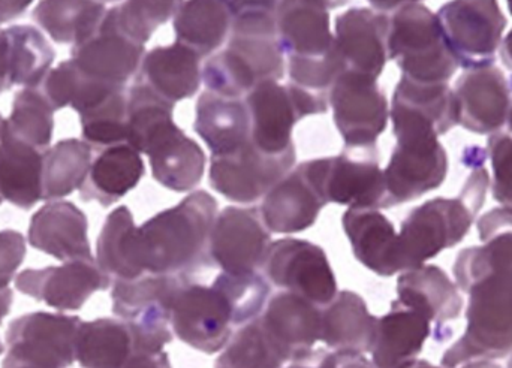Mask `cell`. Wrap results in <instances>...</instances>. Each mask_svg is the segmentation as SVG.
<instances>
[{
    "label": "cell",
    "mask_w": 512,
    "mask_h": 368,
    "mask_svg": "<svg viewBox=\"0 0 512 368\" xmlns=\"http://www.w3.org/2000/svg\"><path fill=\"white\" fill-rule=\"evenodd\" d=\"M185 280L188 277L149 273L134 280H113V312L131 328L135 354H158L173 342L171 309Z\"/></svg>",
    "instance_id": "8992f818"
},
{
    "label": "cell",
    "mask_w": 512,
    "mask_h": 368,
    "mask_svg": "<svg viewBox=\"0 0 512 368\" xmlns=\"http://www.w3.org/2000/svg\"><path fill=\"white\" fill-rule=\"evenodd\" d=\"M325 205L327 202L303 162L264 196L259 211L268 231L295 234L315 225Z\"/></svg>",
    "instance_id": "603a6c76"
},
{
    "label": "cell",
    "mask_w": 512,
    "mask_h": 368,
    "mask_svg": "<svg viewBox=\"0 0 512 368\" xmlns=\"http://www.w3.org/2000/svg\"><path fill=\"white\" fill-rule=\"evenodd\" d=\"M390 17L369 8H352L337 17L334 48L342 71L378 80L388 59Z\"/></svg>",
    "instance_id": "d6986e66"
},
{
    "label": "cell",
    "mask_w": 512,
    "mask_h": 368,
    "mask_svg": "<svg viewBox=\"0 0 512 368\" xmlns=\"http://www.w3.org/2000/svg\"><path fill=\"white\" fill-rule=\"evenodd\" d=\"M200 57L185 45H167L153 48L144 54L135 83L155 93L162 101L176 105L192 98L200 89L203 69Z\"/></svg>",
    "instance_id": "4316f807"
},
{
    "label": "cell",
    "mask_w": 512,
    "mask_h": 368,
    "mask_svg": "<svg viewBox=\"0 0 512 368\" xmlns=\"http://www.w3.org/2000/svg\"><path fill=\"white\" fill-rule=\"evenodd\" d=\"M432 322L423 313L399 300L391 303L387 315L378 318L373 340V368H408L423 352L432 336Z\"/></svg>",
    "instance_id": "f1b7e54d"
},
{
    "label": "cell",
    "mask_w": 512,
    "mask_h": 368,
    "mask_svg": "<svg viewBox=\"0 0 512 368\" xmlns=\"http://www.w3.org/2000/svg\"><path fill=\"white\" fill-rule=\"evenodd\" d=\"M233 21V12L224 0H186L174 17L176 42L203 59L224 44Z\"/></svg>",
    "instance_id": "e575fe53"
},
{
    "label": "cell",
    "mask_w": 512,
    "mask_h": 368,
    "mask_svg": "<svg viewBox=\"0 0 512 368\" xmlns=\"http://www.w3.org/2000/svg\"><path fill=\"white\" fill-rule=\"evenodd\" d=\"M194 129L212 156L236 152L251 140V117L245 99L207 90L195 107Z\"/></svg>",
    "instance_id": "4dcf8cb0"
},
{
    "label": "cell",
    "mask_w": 512,
    "mask_h": 368,
    "mask_svg": "<svg viewBox=\"0 0 512 368\" xmlns=\"http://www.w3.org/2000/svg\"><path fill=\"white\" fill-rule=\"evenodd\" d=\"M26 258V240L20 232L0 231V289L8 288Z\"/></svg>",
    "instance_id": "bcb514c9"
},
{
    "label": "cell",
    "mask_w": 512,
    "mask_h": 368,
    "mask_svg": "<svg viewBox=\"0 0 512 368\" xmlns=\"http://www.w3.org/2000/svg\"><path fill=\"white\" fill-rule=\"evenodd\" d=\"M96 261L113 280H134L147 274L138 253V228L125 205L108 214L96 243Z\"/></svg>",
    "instance_id": "d590c367"
},
{
    "label": "cell",
    "mask_w": 512,
    "mask_h": 368,
    "mask_svg": "<svg viewBox=\"0 0 512 368\" xmlns=\"http://www.w3.org/2000/svg\"><path fill=\"white\" fill-rule=\"evenodd\" d=\"M457 125L480 135L501 131L511 104L510 81L495 65L466 69L453 89Z\"/></svg>",
    "instance_id": "ffe728a7"
},
{
    "label": "cell",
    "mask_w": 512,
    "mask_h": 368,
    "mask_svg": "<svg viewBox=\"0 0 512 368\" xmlns=\"http://www.w3.org/2000/svg\"><path fill=\"white\" fill-rule=\"evenodd\" d=\"M477 226L483 246L463 249L454 262L457 286L469 294L468 325L442 357L445 368L512 352V210L493 208Z\"/></svg>",
    "instance_id": "6da1fadb"
},
{
    "label": "cell",
    "mask_w": 512,
    "mask_h": 368,
    "mask_svg": "<svg viewBox=\"0 0 512 368\" xmlns=\"http://www.w3.org/2000/svg\"><path fill=\"white\" fill-rule=\"evenodd\" d=\"M459 286L436 265L408 270L397 280V300L411 309L426 315L435 325V337L448 339L447 324L459 319L463 310V298Z\"/></svg>",
    "instance_id": "83f0119b"
},
{
    "label": "cell",
    "mask_w": 512,
    "mask_h": 368,
    "mask_svg": "<svg viewBox=\"0 0 512 368\" xmlns=\"http://www.w3.org/2000/svg\"><path fill=\"white\" fill-rule=\"evenodd\" d=\"M81 319L63 313L20 316L6 330L8 355L2 368H69Z\"/></svg>",
    "instance_id": "ba28073f"
},
{
    "label": "cell",
    "mask_w": 512,
    "mask_h": 368,
    "mask_svg": "<svg viewBox=\"0 0 512 368\" xmlns=\"http://www.w3.org/2000/svg\"><path fill=\"white\" fill-rule=\"evenodd\" d=\"M113 93L101 104L81 113V134L92 149L126 144L128 137V95Z\"/></svg>",
    "instance_id": "ee69618b"
},
{
    "label": "cell",
    "mask_w": 512,
    "mask_h": 368,
    "mask_svg": "<svg viewBox=\"0 0 512 368\" xmlns=\"http://www.w3.org/2000/svg\"><path fill=\"white\" fill-rule=\"evenodd\" d=\"M327 204L349 208H385L384 171L378 150H343L333 158L304 162Z\"/></svg>",
    "instance_id": "8fae6325"
},
{
    "label": "cell",
    "mask_w": 512,
    "mask_h": 368,
    "mask_svg": "<svg viewBox=\"0 0 512 368\" xmlns=\"http://www.w3.org/2000/svg\"><path fill=\"white\" fill-rule=\"evenodd\" d=\"M122 368H173L170 358L164 351L158 354H146V352H137L132 355L131 360Z\"/></svg>",
    "instance_id": "c3c4849f"
},
{
    "label": "cell",
    "mask_w": 512,
    "mask_h": 368,
    "mask_svg": "<svg viewBox=\"0 0 512 368\" xmlns=\"http://www.w3.org/2000/svg\"><path fill=\"white\" fill-rule=\"evenodd\" d=\"M448 156L438 138L397 141L384 170L385 208L438 189L447 179Z\"/></svg>",
    "instance_id": "ac0fdd59"
},
{
    "label": "cell",
    "mask_w": 512,
    "mask_h": 368,
    "mask_svg": "<svg viewBox=\"0 0 512 368\" xmlns=\"http://www.w3.org/2000/svg\"><path fill=\"white\" fill-rule=\"evenodd\" d=\"M146 47L101 23L98 32L72 48L75 65L93 80L126 87L137 75Z\"/></svg>",
    "instance_id": "d4e9b609"
},
{
    "label": "cell",
    "mask_w": 512,
    "mask_h": 368,
    "mask_svg": "<svg viewBox=\"0 0 512 368\" xmlns=\"http://www.w3.org/2000/svg\"><path fill=\"white\" fill-rule=\"evenodd\" d=\"M99 0H41L33 20L59 44H81L98 32L104 20Z\"/></svg>",
    "instance_id": "74e56055"
},
{
    "label": "cell",
    "mask_w": 512,
    "mask_h": 368,
    "mask_svg": "<svg viewBox=\"0 0 512 368\" xmlns=\"http://www.w3.org/2000/svg\"><path fill=\"white\" fill-rule=\"evenodd\" d=\"M508 3V9H510L511 15H512V0H507Z\"/></svg>",
    "instance_id": "94428289"
},
{
    "label": "cell",
    "mask_w": 512,
    "mask_h": 368,
    "mask_svg": "<svg viewBox=\"0 0 512 368\" xmlns=\"http://www.w3.org/2000/svg\"><path fill=\"white\" fill-rule=\"evenodd\" d=\"M44 153L3 132L0 141V195L15 207L30 210L42 199Z\"/></svg>",
    "instance_id": "836d02e7"
},
{
    "label": "cell",
    "mask_w": 512,
    "mask_h": 368,
    "mask_svg": "<svg viewBox=\"0 0 512 368\" xmlns=\"http://www.w3.org/2000/svg\"><path fill=\"white\" fill-rule=\"evenodd\" d=\"M33 0H0V24L21 17Z\"/></svg>",
    "instance_id": "f907efd6"
},
{
    "label": "cell",
    "mask_w": 512,
    "mask_h": 368,
    "mask_svg": "<svg viewBox=\"0 0 512 368\" xmlns=\"http://www.w3.org/2000/svg\"><path fill=\"white\" fill-rule=\"evenodd\" d=\"M408 368H445V367H436L433 364H430L429 361L426 360H415L414 363L411 364Z\"/></svg>",
    "instance_id": "6f0895ef"
},
{
    "label": "cell",
    "mask_w": 512,
    "mask_h": 368,
    "mask_svg": "<svg viewBox=\"0 0 512 368\" xmlns=\"http://www.w3.org/2000/svg\"><path fill=\"white\" fill-rule=\"evenodd\" d=\"M53 113L38 87H26L15 96L11 117L5 120V132L47 152L53 137Z\"/></svg>",
    "instance_id": "7bdbcfd3"
},
{
    "label": "cell",
    "mask_w": 512,
    "mask_h": 368,
    "mask_svg": "<svg viewBox=\"0 0 512 368\" xmlns=\"http://www.w3.org/2000/svg\"><path fill=\"white\" fill-rule=\"evenodd\" d=\"M295 158V147L282 155H270L249 140L236 152L212 156L210 186L230 201L252 204L294 168Z\"/></svg>",
    "instance_id": "5bb4252c"
},
{
    "label": "cell",
    "mask_w": 512,
    "mask_h": 368,
    "mask_svg": "<svg viewBox=\"0 0 512 368\" xmlns=\"http://www.w3.org/2000/svg\"><path fill=\"white\" fill-rule=\"evenodd\" d=\"M86 214L68 201L50 202L33 214L29 243L62 262L93 258Z\"/></svg>",
    "instance_id": "484cf974"
},
{
    "label": "cell",
    "mask_w": 512,
    "mask_h": 368,
    "mask_svg": "<svg viewBox=\"0 0 512 368\" xmlns=\"http://www.w3.org/2000/svg\"><path fill=\"white\" fill-rule=\"evenodd\" d=\"M113 279L99 267L95 258L63 262L59 267L21 271L15 288L21 294L41 301L59 312L80 310L95 292L105 291Z\"/></svg>",
    "instance_id": "e0dca14e"
},
{
    "label": "cell",
    "mask_w": 512,
    "mask_h": 368,
    "mask_svg": "<svg viewBox=\"0 0 512 368\" xmlns=\"http://www.w3.org/2000/svg\"><path fill=\"white\" fill-rule=\"evenodd\" d=\"M12 306V291L9 288L0 289V324H2L3 318L8 316L9 310ZM3 345L0 342V355L3 354Z\"/></svg>",
    "instance_id": "db71d44e"
},
{
    "label": "cell",
    "mask_w": 512,
    "mask_h": 368,
    "mask_svg": "<svg viewBox=\"0 0 512 368\" xmlns=\"http://www.w3.org/2000/svg\"><path fill=\"white\" fill-rule=\"evenodd\" d=\"M285 75V54L277 41L276 17L270 12H248L234 17L228 45L207 60L203 81L207 90L243 98L265 81Z\"/></svg>",
    "instance_id": "3957f363"
},
{
    "label": "cell",
    "mask_w": 512,
    "mask_h": 368,
    "mask_svg": "<svg viewBox=\"0 0 512 368\" xmlns=\"http://www.w3.org/2000/svg\"><path fill=\"white\" fill-rule=\"evenodd\" d=\"M388 57L403 78L417 83H448L459 68L438 15L421 3L403 6L391 15Z\"/></svg>",
    "instance_id": "5b68a950"
},
{
    "label": "cell",
    "mask_w": 512,
    "mask_h": 368,
    "mask_svg": "<svg viewBox=\"0 0 512 368\" xmlns=\"http://www.w3.org/2000/svg\"><path fill=\"white\" fill-rule=\"evenodd\" d=\"M185 0H125L110 9L102 24L138 44H146L153 33L176 17Z\"/></svg>",
    "instance_id": "60d3db41"
},
{
    "label": "cell",
    "mask_w": 512,
    "mask_h": 368,
    "mask_svg": "<svg viewBox=\"0 0 512 368\" xmlns=\"http://www.w3.org/2000/svg\"><path fill=\"white\" fill-rule=\"evenodd\" d=\"M457 198H435L414 208L399 234L400 270L423 267L444 250L462 243L486 202L490 177L484 164L475 165Z\"/></svg>",
    "instance_id": "277c9868"
},
{
    "label": "cell",
    "mask_w": 512,
    "mask_h": 368,
    "mask_svg": "<svg viewBox=\"0 0 512 368\" xmlns=\"http://www.w3.org/2000/svg\"><path fill=\"white\" fill-rule=\"evenodd\" d=\"M499 51H501L502 60H504L505 66L512 71V30L507 36H505V39H502Z\"/></svg>",
    "instance_id": "11a10c76"
},
{
    "label": "cell",
    "mask_w": 512,
    "mask_h": 368,
    "mask_svg": "<svg viewBox=\"0 0 512 368\" xmlns=\"http://www.w3.org/2000/svg\"><path fill=\"white\" fill-rule=\"evenodd\" d=\"M92 165V147L86 141L63 140L44 153L42 199L54 201L80 189Z\"/></svg>",
    "instance_id": "f35d334b"
},
{
    "label": "cell",
    "mask_w": 512,
    "mask_h": 368,
    "mask_svg": "<svg viewBox=\"0 0 512 368\" xmlns=\"http://www.w3.org/2000/svg\"><path fill=\"white\" fill-rule=\"evenodd\" d=\"M508 368H512V357L510 358V361H508Z\"/></svg>",
    "instance_id": "be15d7a7"
},
{
    "label": "cell",
    "mask_w": 512,
    "mask_h": 368,
    "mask_svg": "<svg viewBox=\"0 0 512 368\" xmlns=\"http://www.w3.org/2000/svg\"><path fill=\"white\" fill-rule=\"evenodd\" d=\"M3 132H5V120H3L2 116H0V141H2Z\"/></svg>",
    "instance_id": "91938a15"
},
{
    "label": "cell",
    "mask_w": 512,
    "mask_h": 368,
    "mask_svg": "<svg viewBox=\"0 0 512 368\" xmlns=\"http://www.w3.org/2000/svg\"><path fill=\"white\" fill-rule=\"evenodd\" d=\"M285 363L288 360L268 336L258 316L233 334L215 368H282Z\"/></svg>",
    "instance_id": "b9f144b4"
},
{
    "label": "cell",
    "mask_w": 512,
    "mask_h": 368,
    "mask_svg": "<svg viewBox=\"0 0 512 368\" xmlns=\"http://www.w3.org/2000/svg\"><path fill=\"white\" fill-rule=\"evenodd\" d=\"M330 105L345 149H376L390 117L378 80L351 71L340 72L331 86Z\"/></svg>",
    "instance_id": "7c38bea8"
},
{
    "label": "cell",
    "mask_w": 512,
    "mask_h": 368,
    "mask_svg": "<svg viewBox=\"0 0 512 368\" xmlns=\"http://www.w3.org/2000/svg\"><path fill=\"white\" fill-rule=\"evenodd\" d=\"M463 368H502L498 364L492 363V361H472V363H466Z\"/></svg>",
    "instance_id": "9f6ffc18"
},
{
    "label": "cell",
    "mask_w": 512,
    "mask_h": 368,
    "mask_svg": "<svg viewBox=\"0 0 512 368\" xmlns=\"http://www.w3.org/2000/svg\"><path fill=\"white\" fill-rule=\"evenodd\" d=\"M228 8L237 15L248 14V12H270L276 14L280 0H224Z\"/></svg>",
    "instance_id": "7dc6e473"
},
{
    "label": "cell",
    "mask_w": 512,
    "mask_h": 368,
    "mask_svg": "<svg viewBox=\"0 0 512 368\" xmlns=\"http://www.w3.org/2000/svg\"><path fill=\"white\" fill-rule=\"evenodd\" d=\"M376 325L378 318L360 295L337 292L334 300L322 307L321 342L336 352L364 355L372 349Z\"/></svg>",
    "instance_id": "1f68e13d"
},
{
    "label": "cell",
    "mask_w": 512,
    "mask_h": 368,
    "mask_svg": "<svg viewBox=\"0 0 512 368\" xmlns=\"http://www.w3.org/2000/svg\"><path fill=\"white\" fill-rule=\"evenodd\" d=\"M355 258L381 277L399 273V234L375 208H349L342 217Z\"/></svg>",
    "instance_id": "f546056e"
},
{
    "label": "cell",
    "mask_w": 512,
    "mask_h": 368,
    "mask_svg": "<svg viewBox=\"0 0 512 368\" xmlns=\"http://www.w3.org/2000/svg\"><path fill=\"white\" fill-rule=\"evenodd\" d=\"M270 244V231L258 208L227 207L213 223L210 262L221 268L222 273H256Z\"/></svg>",
    "instance_id": "2e32d148"
},
{
    "label": "cell",
    "mask_w": 512,
    "mask_h": 368,
    "mask_svg": "<svg viewBox=\"0 0 512 368\" xmlns=\"http://www.w3.org/2000/svg\"><path fill=\"white\" fill-rule=\"evenodd\" d=\"M334 368H373V366L364 355L337 352V361Z\"/></svg>",
    "instance_id": "816d5d0a"
},
{
    "label": "cell",
    "mask_w": 512,
    "mask_h": 368,
    "mask_svg": "<svg viewBox=\"0 0 512 368\" xmlns=\"http://www.w3.org/2000/svg\"><path fill=\"white\" fill-rule=\"evenodd\" d=\"M493 170V198L512 210V135L496 132L487 143Z\"/></svg>",
    "instance_id": "f6af8a7d"
},
{
    "label": "cell",
    "mask_w": 512,
    "mask_h": 368,
    "mask_svg": "<svg viewBox=\"0 0 512 368\" xmlns=\"http://www.w3.org/2000/svg\"><path fill=\"white\" fill-rule=\"evenodd\" d=\"M376 11L379 12H394L403 6L414 5V3H421L423 0H367Z\"/></svg>",
    "instance_id": "f5cc1de1"
},
{
    "label": "cell",
    "mask_w": 512,
    "mask_h": 368,
    "mask_svg": "<svg viewBox=\"0 0 512 368\" xmlns=\"http://www.w3.org/2000/svg\"><path fill=\"white\" fill-rule=\"evenodd\" d=\"M14 86L11 78V62H9V42L6 30H0V93Z\"/></svg>",
    "instance_id": "681fc988"
},
{
    "label": "cell",
    "mask_w": 512,
    "mask_h": 368,
    "mask_svg": "<svg viewBox=\"0 0 512 368\" xmlns=\"http://www.w3.org/2000/svg\"><path fill=\"white\" fill-rule=\"evenodd\" d=\"M141 153L149 156L153 179L173 192H189L203 180L206 155L173 119L150 134Z\"/></svg>",
    "instance_id": "44dd1931"
},
{
    "label": "cell",
    "mask_w": 512,
    "mask_h": 368,
    "mask_svg": "<svg viewBox=\"0 0 512 368\" xmlns=\"http://www.w3.org/2000/svg\"><path fill=\"white\" fill-rule=\"evenodd\" d=\"M99 2H102V3H104V2H117V0H99Z\"/></svg>",
    "instance_id": "6125c7cd"
},
{
    "label": "cell",
    "mask_w": 512,
    "mask_h": 368,
    "mask_svg": "<svg viewBox=\"0 0 512 368\" xmlns=\"http://www.w3.org/2000/svg\"><path fill=\"white\" fill-rule=\"evenodd\" d=\"M510 87H511V104H510V110H508V126H510V132L512 135V80L510 81Z\"/></svg>",
    "instance_id": "680465c9"
},
{
    "label": "cell",
    "mask_w": 512,
    "mask_h": 368,
    "mask_svg": "<svg viewBox=\"0 0 512 368\" xmlns=\"http://www.w3.org/2000/svg\"><path fill=\"white\" fill-rule=\"evenodd\" d=\"M174 334L204 354H218L233 337L237 327L233 303L218 283L212 286L185 280L171 309Z\"/></svg>",
    "instance_id": "9c48e42d"
},
{
    "label": "cell",
    "mask_w": 512,
    "mask_h": 368,
    "mask_svg": "<svg viewBox=\"0 0 512 368\" xmlns=\"http://www.w3.org/2000/svg\"><path fill=\"white\" fill-rule=\"evenodd\" d=\"M134 354V336L125 321L96 319L78 327L75 360L83 368H122Z\"/></svg>",
    "instance_id": "8d00e7d4"
},
{
    "label": "cell",
    "mask_w": 512,
    "mask_h": 368,
    "mask_svg": "<svg viewBox=\"0 0 512 368\" xmlns=\"http://www.w3.org/2000/svg\"><path fill=\"white\" fill-rule=\"evenodd\" d=\"M218 201L206 190L186 196L138 228V253L144 271L159 276L191 279L210 267L209 244Z\"/></svg>",
    "instance_id": "7a4b0ae2"
},
{
    "label": "cell",
    "mask_w": 512,
    "mask_h": 368,
    "mask_svg": "<svg viewBox=\"0 0 512 368\" xmlns=\"http://www.w3.org/2000/svg\"><path fill=\"white\" fill-rule=\"evenodd\" d=\"M6 30L9 42L12 84L38 87L51 71L53 47L32 26H12Z\"/></svg>",
    "instance_id": "ab89813d"
},
{
    "label": "cell",
    "mask_w": 512,
    "mask_h": 368,
    "mask_svg": "<svg viewBox=\"0 0 512 368\" xmlns=\"http://www.w3.org/2000/svg\"><path fill=\"white\" fill-rule=\"evenodd\" d=\"M397 141L439 138L457 125L456 101L448 83L400 78L390 111Z\"/></svg>",
    "instance_id": "9a60e30c"
},
{
    "label": "cell",
    "mask_w": 512,
    "mask_h": 368,
    "mask_svg": "<svg viewBox=\"0 0 512 368\" xmlns=\"http://www.w3.org/2000/svg\"><path fill=\"white\" fill-rule=\"evenodd\" d=\"M436 15L459 66L495 63L507 27L498 0H451Z\"/></svg>",
    "instance_id": "30bf717a"
},
{
    "label": "cell",
    "mask_w": 512,
    "mask_h": 368,
    "mask_svg": "<svg viewBox=\"0 0 512 368\" xmlns=\"http://www.w3.org/2000/svg\"><path fill=\"white\" fill-rule=\"evenodd\" d=\"M265 279L277 288L325 307L337 295L330 261L321 247L298 238H282L268 247L262 262Z\"/></svg>",
    "instance_id": "4fadbf2b"
},
{
    "label": "cell",
    "mask_w": 512,
    "mask_h": 368,
    "mask_svg": "<svg viewBox=\"0 0 512 368\" xmlns=\"http://www.w3.org/2000/svg\"><path fill=\"white\" fill-rule=\"evenodd\" d=\"M146 173L143 159L129 144L107 147L90 165L89 174L80 187L83 201H96L110 207L131 192Z\"/></svg>",
    "instance_id": "d6a6232c"
},
{
    "label": "cell",
    "mask_w": 512,
    "mask_h": 368,
    "mask_svg": "<svg viewBox=\"0 0 512 368\" xmlns=\"http://www.w3.org/2000/svg\"><path fill=\"white\" fill-rule=\"evenodd\" d=\"M321 318L322 307L288 291L274 295L259 316L288 361L297 360L321 342Z\"/></svg>",
    "instance_id": "cb8c5ba5"
},
{
    "label": "cell",
    "mask_w": 512,
    "mask_h": 368,
    "mask_svg": "<svg viewBox=\"0 0 512 368\" xmlns=\"http://www.w3.org/2000/svg\"><path fill=\"white\" fill-rule=\"evenodd\" d=\"M251 140L262 152L282 155L294 149L292 129L303 117L324 114L330 98L306 92L294 84L265 81L246 95Z\"/></svg>",
    "instance_id": "52a82bcc"
},
{
    "label": "cell",
    "mask_w": 512,
    "mask_h": 368,
    "mask_svg": "<svg viewBox=\"0 0 512 368\" xmlns=\"http://www.w3.org/2000/svg\"><path fill=\"white\" fill-rule=\"evenodd\" d=\"M3 202V198H2V195H0V204H2Z\"/></svg>",
    "instance_id": "e7e4bbea"
},
{
    "label": "cell",
    "mask_w": 512,
    "mask_h": 368,
    "mask_svg": "<svg viewBox=\"0 0 512 368\" xmlns=\"http://www.w3.org/2000/svg\"><path fill=\"white\" fill-rule=\"evenodd\" d=\"M274 17L277 41L288 62H313L333 53L328 9L315 0H280Z\"/></svg>",
    "instance_id": "7402d4cb"
}]
</instances>
